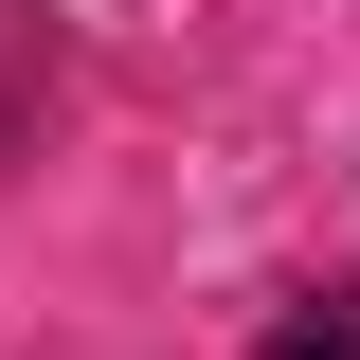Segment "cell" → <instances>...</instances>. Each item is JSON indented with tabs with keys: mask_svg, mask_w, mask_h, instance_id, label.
Here are the masks:
<instances>
[{
	"mask_svg": "<svg viewBox=\"0 0 360 360\" xmlns=\"http://www.w3.org/2000/svg\"><path fill=\"white\" fill-rule=\"evenodd\" d=\"M252 360H360V307H288V324H270Z\"/></svg>",
	"mask_w": 360,
	"mask_h": 360,
	"instance_id": "6da1fadb",
	"label": "cell"
}]
</instances>
